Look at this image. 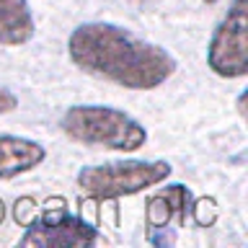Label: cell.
Instances as JSON below:
<instances>
[{
    "label": "cell",
    "mask_w": 248,
    "mask_h": 248,
    "mask_svg": "<svg viewBox=\"0 0 248 248\" xmlns=\"http://www.w3.org/2000/svg\"><path fill=\"white\" fill-rule=\"evenodd\" d=\"M67 54L78 70L129 91L160 88L178 67L166 46L108 21H88L73 29Z\"/></svg>",
    "instance_id": "6da1fadb"
},
{
    "label": "cell",
    "mask_w": 248,
    "mask_h": 248,
    "mask_svg": "<svg viewBox=\"0 0 248 248\" xmlns=\"http://www.w3.org/2000/svg\"><path fill=\"white\" fill-rule=\"evenodd\" d=\"M60 129L73 142L108 147L119 153H135L147 142L145 124H140L132 114L114 106H70L60 119Z\"/></svg>",
    "instance_id": "7a4b0ae2"
},
{
    "label": "cell",
    "mask_w": 248,
    "mask_h": 248,
    "mask_svg": "<svg viewBox=\"0 0 248 248\" xmlns=\"http://www.w3.org/2000/svg\"><path fill=\"white\" fill-rule=\"evenodd\" d=\"M170 170L168 160H111L80 168L78 186L96 199H119L163 184Z\"/></svg>",
    "instance_id": "3957f363"
},
{
    "label": "cell",
    "mask_w": 248,
    "mask_h": 248,
    "mask_svg": "<svg viewBox=\"0 0 248 248\" xmlns=\"http://www.w3.org/2000/svg\"><path fill=\"white\" fill-rule=\"evenodd\" d=\"M207 65L215 75L238 80L248 75V5L232 0L207 44Z\"/></svg>",
    "instance_id": "277c9868"
},
{
    "label": "cell",
    "mask_w": 248,
    "mask_h": 248,
    "mask_svg": "<svg viewBox=\"0 0 248 248\" xmlns=\"http://www.w3.org/2000/svg\"><path fill=\"white\" fill-rule=\"evenodd\" d=\"M21 243L39 248H83L101 243V235L83 217L49 212L29 225V230L21 235Z\"/></svg>",
    "instance_id": "5b68a950"
},
{
    "label": "cell",
    "mask_w": 248,
    "mask_h": 248,
    "mask_svg": "<svg viewBox=\"0 0 248 248\" xmlns=\"http://www.w3.org/2000/svg\"><path fill=\"white\" fill-rule=\"evenodd\" d=\"M46 160L42 142L21 135H0V181L29 173Z\"/></svg>",
    "instance_id": "8992f818"
},
{
    "label": "cell",
    "mask_w": 248,
    "mask_h": 248,
    "mask_svg": "<svg viewBox=\"0 0 248 248\" xmlns=\"http://www.w3.org/2000/svg\"><path fill=\"white\" fill-rule=\"evenodd\" d=\"M36 31L29 0H0V46H21Z\"/></svg>",
    "instance_id": "52a82bcc"
},
{
    "label": "cell",
    "mask_w": 248,
    "mask_h": 248,
    "mask_svg": "<svg viewBox=\"0 0 248 248\" xmlns=\"http://www.w3.org/2000/svg\"><path fill=\"white\" fill-rule=\"evenodd\" d=\"M191 207V194L184 184H173L168 189L158 191L155 197L147 202V222L153 228H163L170 217L178 215V217H186Z\"/></svg>",
    "instance_id": "ba28073f"
},
{
    "label": "cell",
    "mask_w": 248,
    "mask_h": 248,
    "mask_svg": "<svg viewBox=\"0 0 248 248\" xmlns=\"http://www.w3.org/2000/svg\"><path fill=\"white\" fill-rule=\"evenodd\" d=\"M16 108H18V96H16L11 88H3V85H0V116L11 114Z\"/></svg>",
    "instance_id": "9c48e42d"
},
{
    "label": "cell",
    "mask_w": 248,
    "mask_h": 248,
    "mask_svg": "<svg viewBox=\"0 0 248 248\" xmlns=\"http://www.w3.org/2000/svg\"><path fill=\"white\" fill-rule=\"evenodd\" d=\"M204 3H217V0H204Z\"/></svg>",
    "instance_id": "30bf717a"
}]
</instances>
